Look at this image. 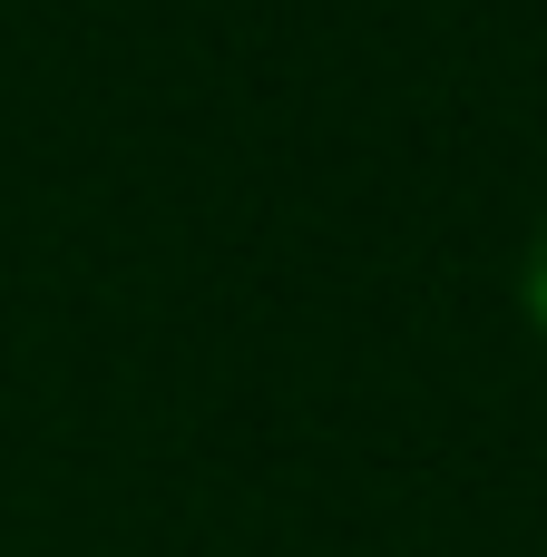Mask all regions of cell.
<instances>
[{"mask_svg": "<svg viewBox=\"0 0 547 557\" xmlns=\"http://www.w3.org/2000/svg\"><path fill=\"white\" fill-rule=\"evenodd\" d=\"M519 313H529V333L547 343V215H538V235H529V255H519Z\"/></svg>", "mask_w": 547, "mask_h": 557, "instance_id": "1", "label": "cell"}]
</instances>
